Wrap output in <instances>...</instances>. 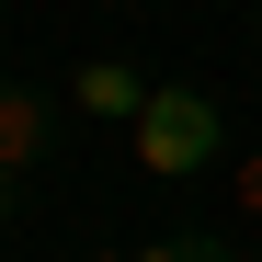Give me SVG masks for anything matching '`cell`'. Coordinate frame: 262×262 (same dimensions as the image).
<instances>
[{
  "instance_id": "1",
  "label": "cell",
  "mask_w": 262,
  "mask_h": 262,
  "mask_svg": "<svg viewBox=\"0 0 262 262\" xmlns=\"http://www.w3.org/2000/svg\"><path fill=\"white\" fill-rule=\"evenodd\" d=\"M216 103L205 92H183V80H160L148 92V114H137V171H160V183H183V171H205L216 160Z\"/></svg>"
},
{
  "instance_id": "2",
  "label": "cell",
  "mask_w": 262,
  "mask_h": 262,
  "mask_svg": "<svg viewBox=\"0 0 262 262\" xmlns=\"http://www.w3.org/2000/svg\"><path fill=\"white\" fill-rule=\"evenodd\" d=\"M57 148V92L46 80H0V171H34Z\"/></svg>"
},
{
  "instance_id": "3",
  "label": "cell",
  "mask_w": 262,
  "mask_h": 262,
  "mask_svg": "<svg viewBox=\"0 0 262 262\" xmlns=\"http://www.w3.org/2000/svg\"><path fill=\"white\" fill-rule=\"evenodd\" d=\"M148 92H160V80L114 69V57H92V69H80V103H92V114H125V125H137V114H148Z\"/></svg>"
},
{
  "instance_id": "4",
  "label": "cell",
  "mask_w": 262,
  "mask_h": 262,
  "mask_svg": "<svg viewBox=\"0 0 262 262\" xmlns=\"http://www.w3.org/2000/svg\"><path fill=\"white\" fill-rule=\"evenodd\" d=\"M125 262H239V251L205 239V228H183V239H148V251H125Z\"/></svg>"
},
{
  "instance_id": "5",
  "label": "cell",
  "mask_w": 262,
  "mask_h": 262,
  "mask_svg": "<svg viewBox=\"0 0 262 262\" xmlns=\"http://www.w3.org/2000/svg\"><path fill=\"white\" fill-rule=\"evenodd\" d=\"M239 205H251V216H262V148H251V171H239Z\"/></svg>"
},
{
  "instance_id": "6",
  "label": "cell",
  "mask_w": 262,
  "mask_h": 262,
  "mask_svg": "<svg viewBox=\"0 0 262 262\" xmlns=\"http://www.w3.org/2000/svg\"><path fill=\"white\" fill-rule=\"evenodd\" d=\"M12 205H23V171H0V228H12Z\"/></svg>"
},
{
  "instance_id": "7",
  "label": "cell",
  "mask_w": 262,
  "mask_h": 262,
  "mask_svg": "<svg viewBox=\"0 0 262 262\" xmlns=\"http://www.w3.org/2000/svg\"><path fill=\"white\" fill-rule=\"evenodd\" d=\"M0 34H12V12H0Z\"/></svg>"
},
{
  "instance_id": "8",
  "label": "cell",
  "mask_w": 262,
  "mask_h": 262,
  "mask_svg": "<svg viewBox=\"0 0 262 262\" xmlns=\"http://www.w3.org/2000/svg\"><path fill=\"white\" fill-rule=\"evenodd\" d=\"M251 23H262V0H251Z\"/></svg>"
},
{
  "instance_id": "9",
  "label": "cell",
  "mask_w": 262,
  "mask_h": 262,
  "mask_svg": "<svg viewBox=\"0 0 262 262\" xmlns=\"http://www.w3.org/2000/svg\"><path fill=\"white\" fill-rule=\"evenodd\" d=\"M239 262H262V251H239Z\"/></svg>"
}]
</instances>
